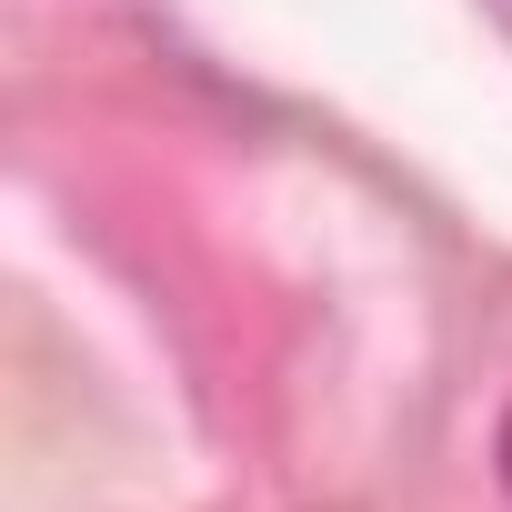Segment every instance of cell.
Instances as JSON below:
<instances>
[{"mask_svg":"<svg viewBox=\"0 0 512 512\" xmlns=\"http://www.w3.org/2000/svg\"><path fill=\"white\" fill-rule=\"evenodd\" d=\"M492 472H502V492H512V402H502V422H492Z\"/></svg>","mask_w":512,"mask_h":512,"instance_id":"6da1fadb","label":"cell"}]
</instances>
